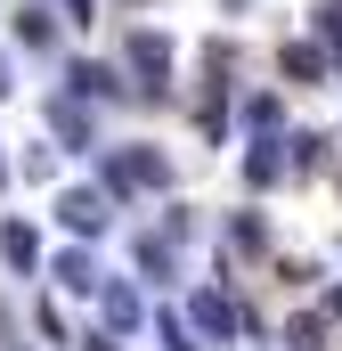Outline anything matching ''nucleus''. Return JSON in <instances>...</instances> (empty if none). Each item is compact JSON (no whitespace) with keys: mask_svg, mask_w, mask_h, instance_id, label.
Returning a JSON list of instances; mask_svg holds the SVG:
<instances>
[{"mask_svg":"<svg viewBox=\"0 0 342 351\" xmlns=\"http://www.w3.org/2000/svg\"><path fill=\"white\" fill-rule=\"evenodd\" d=\"M98 188H106L114 204H131V196H171V156L155 147V139L98 147Z\"/></svg>","mask_w":342,"mask_h":351,"instance_id":"obj_1","label":"nucleus"},{"mask_svg":"<svg viewBox=\"0 0 342 351\" xmlns=\"http://www.w3.org/2000/svg\"><path fill=\"white\" fill-rule=\"evenodd\" d=\"M122 66H131V82H139V106H163L171 98V66H179V41L171 33H155V25H139L131 41H122Z\"/></svg>","mask_w":342,"mask_h":351,"instance_id":"obj_2","label":"nucleus"},{"mask_svg":"<svg viewBox=\"0 0 342 351\" xmlns=\"http://www.w3.org/2000/svg\"><path fill=\"white\" fill-rule=\"evenodd\" d=\"M49 213H57V229H66V237H82V245L114 229V196H106L98 180H82V188H57V204H49Z\"/></svg>","mask_w":342,"mask_h":351,"instance_id":"obj_3","label":"nucleus"},{"mask_svg":"<svg viewBox=\"0 0 342 351\" xmlns=\"http://www.w3.org/2000/svg\"><path fill=\"white\" fill-rule=\"evenodd\" d=\"M41 123L57 131V147H66V156H98V114H90V98L49 90V98H41Z\"/></svg>","mask_w":342,"mask_h":351,"instance_id":"obj_4","label":"nucleus"},{"mask_svg":"<svg viewBox=\"0 0 342 351\" xmlns=\"http://www.w3.org/2000/svg\"><path fill=\"white\" fill-rule=\"evenodd\" d=\"M66 90L90 98V106H139V82L114 74V66H98V58H66Z\"/></svg>","mask_w":342,"mask_h":351,"instance_id":"obj_5","label":"nucleus"},{"mask_svg":"<svg viewBox=\"0 0 342 351\" xmlns=\"http://www.w3.org/2000/svg\"><path fill=\"white\" fill-rule=\"evenodd\" d=\"M90 302H98V327H114L122 343H131V335L147 327V294H139V278H106V286H98Z\"/></svg>","mask_w":342,"mask_h":351,"instance_id":"obj_6","label":"nucleus"},{"mask_svg":"<svg viewBox=\"0 0 342 351\" xmlns=\"http://www.w3.org/2000/svg\"><path fill=\"white\" fill-rule=\"evenodd\" d=\"M0 269L8 278H41V221H25V213L0 221Z\"/></svg>","mask_w":342,"mask_h":351,"instance_id":"obj_7","label":"nucleus"},{"mask_svg":"<svg viewBox=\"0 0 342 351\" xmlns=\"http://www.w3.org/2000/svg\"><path fill=\"white\" fill-rule=\"evenodd\" d=\"M49 286H57V294H98V286H106V269H98V254L74 237V245H57V254H49Z\"/></svg>","mask_w":342,"mask_h":351,"instance_id":"obj_8","label":"nucleus"},{"mask_svg":"<svg viewBox=\"0 0 342 351\" xmlns=\"http://www.w3.org/2000/svg\"><path fill=\"white\" fill-rule=\"evenodd\" d=\"M187 319H196V335H212V343H228V335H237V327H245L253 311H245V302H228L220 286H204V294H187Z\"/></svg>","mask_w":342,"mask_h":351,"instance_id":"obj_9","label":"nucleus"},{"mask_svg":"<svg viewBox=\"0 0 342 351\" xmlns=\"http://www.w3.org/2000/svg\"><path fill=\"white\" fill-rule=\"evenodd\" d=\"M131 278H139V286H171V278H179V237L147 229V237L131 245Z\"/></svg>","mask_w":342,"mask_h":351,"instance_id":"obj_10","label":"nucleus"},{"mask_svg":"<svg viewBox=\"0 0 342 351\" xmlns=\"http://www.w3.org/2000/svg\"><path fill=\"white\" fill-rule=\"evenodd\" d=\"M220 245L237 254V262H269L277 245H269V221H261V204H245V213H228L220 221Z\"/></svg>","mask_w":342,"mask_h":351,"instance_id":"obj_11","label":"nucleus"},{"mask_svg":"<svg viewBox=\"0 0 342 351\" xmlns=\"http://www.w3.org/2000/svg\"><path fill=\"white\" fill-rule=\"evenodd\" d=\"M326 66H334V58H326V41H285V49H277V74H285V82H302V90L326 82Z\"/></svg>","mask_w":342,"mask_h":351,"instance_id":"obj_12","label":"nucleus"},{"mask_svg":"<svg viewBox=\"0 0 342 351\" xmlns=\"http://www.w3.org/2000/svg\"><path fill=\"white\" fill-rule=\"evenodd\" d=\"M277 180H285V147H277V139H245V188L269 196Z\"/></svg>","mask_w":342,"mask_h":351,"instance_id":"obj_13","label":"nucleus"},{"mask_svg":"<svg viewBox=\"0 0 342 351\" xmlns=\"http://www.w3.org/2000/svg\"><path fill=\"white\" fill-rule=\"evenodd\" d=\"M8 33H16V49H41V58H49V49H57V8H41V0H25Z\"/></svg>","mask_w":342,"mask_h":351,"instance_id":"obj_14","label":"nucleus"},{"mask_svg":"<svg viewBox=\"0 0 342 351\" xmlns=\"http://www.w3.org/2000/svg\"><path fill=\"white\" fill-rule=\"evenodd\" d=\"M237 131H245V139H285V106H277L269 90H253V98L237 106Z\"/></svg>","mask_w":342,"mask_h":351,"instance_id":"obj_15","label":"nucleus"},{"mask_svg":"<svg viewBox=\"0 0 342 351\" xmlns=\"http://www.w3.org/2000/svg\"><path fill=\"white\" fill-rule=\"evenodd\" d=\"M147 335H155L163 351H204V343H196V319H187V311H147Z\"/></svg>","mask_w":342,"mask_h":351,"instance_id":"obj_16","label":"nucleus"},{"mask_svg":"<svg viewBox=\"0 0 342 351\" xmlns=\"http://www.w3.org/2000/svg\"><path fill=\"white\" fill-rule=\"evenodd\" d=\"M277 147H285V172H318V164H326V147H334V139H326V131H285V139H277Z\"/></svg>","mask_w":342,"mask_h":351,"instance_id":"obj_17","label":"nucleus"},{"mask_svg":"<svg viewBox=\"0 0 342 351\" xmlns=\"http://www.w3.org/2000/svg\"><path fill=\"white\" fill-rule=\"evenodd\" d=\"M326 327H334L326 311H293L285 319V351H326Z\"/></svg>","mask_w":342,"mask_h":351,"instance_id":"obj_18","label":"nucleus"},{"mask_svg":"<svg viewBox=\"0 0 342 351\" xmlns=\"http://www.w3.org/2000/svg\"><path fill=\"white\" fill-rule=\"evenodd\" d=\"M33 335H41V343H74V335H66V311H57V294H33Z\"/></svg>","mask_w":342,"mask_h":351,"instance_id":"obj_19","label":"nucleus"},{"mask_svg":"<svg viewBox=\"0 0 342 351\" xmlns=\"http://www.w3.org/2000/svg\"><path fill=\"white\" fill-rule=\"evenodd\" d=\"M16 172H25V180H57V147H25Z\"/></svg>","mask_w":342,"mask_h":351,"instance_id":"obj_20","label":"nucleus"},{"mask_svg":"<svg viewBox=\"0 0 342 351\" xmlns=\"http://www.w3.org/2000/svg\"><path fill=\"white\" fill-rule=\"evenodd\" d=\"M163 237H179V245L196 237V213H187V204H163Z\"/></svg>","mask_w":342,"mask_h":351,"instance_id":"obj_21","label":"nucleus"},{"mask_svg":"<svg viewBox=\"0 0 342 351\" xmlns=\"http://www.w3.org/2000/svg\"><path fill=\"white\" fill-rule=\"evenodd\" d=\"M318 41H334V49H342V0H318Z\"/></svg>","mask_w":342,"mask_h":351,"instance_id":"obj_22","label":"nucleus"},{"mask_svg":"<svg viewBox=\"0 0 342 351\" xmlns=\"http://www.w3.org/2000/svg\"><path fill=\"white\" fill-rule=\"evenodd\" d=\"M74 351H122V335L114 327H90V335H74Z\"/></svg>","mask_w":342,"mask_h":351,"instance_id":"obj_23","label":"nucleus"},{"mask_svg":"<svg viewBox=\"0 0 342 351\" xmlns=\"http://www.w3.org/2000/svg\"><path fill=\"white\" fill-rule=\"evenodd\" d=\"M57 16L66 25H98V0H57Z\"/></svg>","mask_w":342,"mask_h":351,"instance_id":"obj_24","label":"nucleus"},{"mask_svg":"<svg viewBox=\"0 0 342 351\" xmlns=\"http://www.w3.org/2000/svg\"><path fill=\"white\" fill-rule=\"evenodd\" d=\"M318 311H326V319H334V327H342V278H334V286H326V294H318Z\"/></svg>","mask_w":342,"mask_h":351,"instance_id":"obj_25","label":"nucleus"},{"mask_svg":"<svg viewBox=\"0 0 342 351\" xmlns=\"http://www.w3.org/2000/svg\"><path fill=\"white\" fill-rule=\"evenodd\" d=\"M8 90H16V58L0 49V98H8Z\"/></svg>","mask_w":342,"mask_h":351,"instance_id":"obj_26","label":"nucleus"},{"mask_svg":"<svg viewBox=\"0 0 342 351\" xmlns=\"http://www.w3.org/2000/svg\"><path fill=\"white\" fill-rule=\"evenodd\" d=\"M0 147H8V139H0ZM0 188H8V156H0Z\"/></svg>","mask_w":342,"mask_h":351,"instance_id":"obj_27","label":"nucleus"},{"mask_svg":"<svg viewBox=\"0 0 342 351\" xmlns=\"http://www.w3.org/2000/svg\"><path fill=\"white\" fill-rule=\"evenodd\" d=\"M122 8H147V0H122Z\"/></svg>","mask_w":342,"mask_h":351,"instance_id":"obj_28","label":"nucleus"}]
</instances>
